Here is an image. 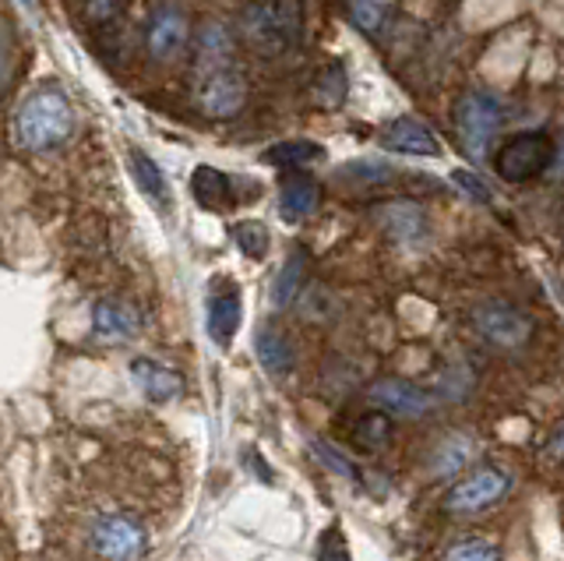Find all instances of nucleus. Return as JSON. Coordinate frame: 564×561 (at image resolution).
I'll use <instances>...</instances> for the list:
<instances>
[{
    "label": "nucleus",
    "mask_w": 564,
    "mask_h": 561,
    "mask_svg": "<svg viewBox=\"0 0 564 561\" xmlns=\"http://www.w3.org/2000/svg\"><path fill=\"white\" fill-rule=\"evenodd\" d=\"M70 131H75V110L57 85H43V89L29 93L22 107L14 110V138L29 152L57 149L67 142Z\"/></svg>",
    "instance_id": "1"
},
{
    "label": "nucleus",
    "mask_w": 564,
    "mask_h": 561,
    "mask_svg": "<svg viewBox=\"0 0 564 561\" xmlns=\"http://www.w3.org/2000/svg\"><path fill=\"white\" fill-rule=\"evenodd\" d=\"M240 29L261 57H279L300 43L304 8L300 0H251L240 14Z\"/></svg>",
    "instance_id": "2"
},
{
    "label": "nucleus",
    "mask_w": 564,
    "mask_h": 561,
    "mask_svg": "<svg viewBox=\"0 0 564 561\" xmlns=\"http://www.w3.org/2000/svg\"><path fill=\"white\" fill-rule=\"evenodd\" d=\"M505 128V103L501 96H494L487 89H473L458 99L455 107V131L458 142H463L466 155L473 163H484L490 155L494 138Z\"/></svg>",
    "instance_id": "3"
},
{
    "label": "nucleus",
    "mask_w": 564,
    "mask_h": 561,
    "mask_svg": "<svg viewBox=\"0 0 564 561\" xmlns=\"http://www.w3.org/2000/svg\"><path fill=\"white\" fill-rule=\"evenodd\" d=\"M554 160H557V145L551 142V134L522 131L516 138H508V142L498 149V155H494V170H498V177L508 184H525V181L540 177V173L554 170Z\"/></svg>",
    "instance_id": "4"
},
{
    "label": "nucleus",
    "mask_w": 564,
    "mask_h": 561,
    "mask_svg": "<svg viewBox=\"0 0 564 561\" xmlns=\"http://www.w3.org/2000/svg\"><path fill=\"white\" fill-rule=\"evenodd\" d=\"M194 99L205 117L229 120L243 110L247 103V82L234 64L219 67H198V85H194Z\"/></svg>",
    "instance_id": "5"
},
{
    "label": "nucleus",
    "mask_w": 564,
    "mask_h": 561,
    "mask_svg": "<svg viewBox=\"0 0 564 561\" xmlns=\"http://www.w3.org/2000/svg\"><path fill=\"white\" fill-rule=\"evenodd\" d=\"M508 490H511V477L505 470L480 466L466 473L458 484H452V490L445 495V508L455 516H476V513H484V508L498 505Z\"/></svg>",
    "instance_id": "6"
},
{
    "label": "nucleus",
    "mask_w": 564,
    "mask_h": 561,
    "mask_svg": "<svg viewBox=\"0 0 564 561\" xmlns=\"http://www.w3.org/2000/svg\"><path fill=\"white\" fill-rule=\"evenodd\" d=\"M473 328L480 332V339H487L498 349H519L529 336H533V322L529 314L508 301H484L473 311Z\"/></svg>",
    "instance_id": "7"
},
{
    "label": "nucleus",
    "mask_w": 564,
    "mask_h": 561,
    "mask_svg": "<svg viewBox=\"0 0 564 561\" xmlns=\"http://www.w3.org/2000/svg\"><path fill=\"white\" fill-rule=\"evenodd\" d=\"M88 543L93 551L106 561H134L141 551H145V526L131 516H99L93 522V533H88Z\"/></svg>",
    "instance_id": "8"
},
{
    "label": "nucleus",
    "mask_w": 564,
    "mask_h": 561,
    "mask_svg": "<svg viewBox=\"0 0 564 561\" xmlns=\"http://www.w3.org/2000/svg\"><path fill=\"white\" fill-rule=\"evenodd\" d=\"M367 399L375 402V410L384 417H423L431 410V392L420 389V385L405 381V378H378L375 385L367 389Z\"/></svg>",
    "instance_id": "9"
},
{
    "label": "nucleus",
    "mask_w": 564,
    "mask_h": 561,
    "mask_svg": "<svg viewBox=\"0 0 564 561\" xmlns=\"http://www.w3.org/2000/svg\"><path fill=\"white\" fill-rule=\"evenodd\" d=\"M187 40H191V22H187V14L181 8L163 4V8L152 11L149 29H145V46H149V54L155 61L176 57L187 46Z\"/></svg>",
    "instance_id": "10"
},
{
    "label": "nucleus",
    "mask_w": 564,
    "mask_h": 561,
    "mask_svg": "<svg viewBox=\"0 0 564 561\" xmlns=\"http://www.w3.org/2000/svg\"><path fill=\"white\" fill-rule=\"evenodd\" d=\"M381 145L388 152H399V155H437L441 152L434 131L416 117L392 120V125L381 131Z\"/></svg>",
    "instance_id": "11"
},
{
    "label": "nucleus",
    "mask_w": 564,
    "mask_h": 561,
    "mask_svg": "<svg viewBox=\"0 0 564 561\" xmlns=\"http://www.w3.org/2000/svg\"><path fill=\"white\" fill-rule=\"evenodd\" d=\"M322 205V184L307 173H293L279 184V216L286 223H304Z\"/></svg>",
    "instance_id": "12"
},
{
    "label": "nucleus",
    "mask_w": 564,
    "mask_h": 561,
    "mask_svg": "<svg viewBox=\"0 0 564 561\" xmlns=\"http://www.w3.org/2000/svg\"><path fill=\"white\" fill-rule=\"evenodd\" d=\"M240 293L237 287L229 283H216V290H212L208 296V336L216 339L219 346H229V339L237 336V328H240Z\"/></svg>",
    "instance_id": "13"
},
{
    "label": "nucleus",
    "mask_w": 564,
    "mask_h": 561,
    "mask_svg": "<svg viewBox=\"0 0 564 561\" xmlns=\"http://www.w3.org/2000/svg\"><path fill=\"white\" fill-rule=\"evenodd\" d=\"M131 375L138 381V389L145 392V399H152V402H170V399L184 396V378L176 375L173 367L159 364L152 357H138L131 364Z\"/></svg>",
    "instance_id": "14"
},
{
    "label": "nucleus",
    "mask_w": 564,
    "mask_h": 561,
    "mask_svg": "<svg viewBox=\"0 0 564 561\" xmlns=\"http://www.w3.org/2000/svg\"><path fill=\"white\" fill-rule=\"evenodd\" d=\"M93 328L99 339H134L141 332V314L123 301H99L93 308Z\"/></svg>",
    "instance_id": "15"
},
{
    "label": "nucleus",
    "mask_w": 564,
    "mask_h": 561,
    "mask_svg": "<svg viewBox=\"0 0 564 561\" xmlns=\"http://www.w3.org/2000/svg\"><path fill=\"white\" fill-rule=\"evenodd\" d=\"M191 195L202 208H208V213H226V208L237 202L234 198V181H229L226 173L216 170V166H194Z\"/></svg>",
    "instance_id": "16"
},
{
    "label": "nucleus",
    "mask_w": 564,
    "mask_h": 561,
    "mask_svg": "<svg viewBox=\"0 0 564 561\" xmlns=\"http://www.w3.org/2000/svg\"><path fill=\"white\" fill-rule=\"evenodd\" d=\"M254 354H258V360H261L264 371L275 375V378H282V375H290V371H293V346H290V339L282 336L279 328L261 325V328L254 332Z\"/></svg>",
    "instance_id": "17"
},
{
    "label": "nucleus",
    "mask_w": 564,
    "mask_h": 561,
    "mask_svg": "<svg viewBox=\"0 0 564 561\" xmlns=\"http://www.w3.org/2000/svg\"><path fill=\"white\" fill-rule=\"evenodd\" d=\"M131 177H134L138 191H141V195H145L149 202H155V205H170V202H173V198H170V181H166V173H163V166H159L149 152H141V149L131 152Z\"/></svg>",
    "instance_id": "18"
},
{
    "label": "nucleus",
    "mask_w": 564,
    "mask_h": 561,
    "mask_svg": "<svg viewBox=\"0 0 564 561\" xmlns=\"http://www.w3.org/2000/svg\"><path fill=\"white\" fill-rule=\"evenodd\" d=\"M378 216L384 223V230L392 234L395 240H402V244H413V240H420L423 234H427V216H423L420 208L410 205V202L384 205Z\"/></svg>",
    "instance_id": "19"
},
{
    "label": "nucleus",
    "mask_w": 564,
    "mask_h": 561,
    "mask_svg": "<svg viewBox=\"0 0 564 561\" xmlns=\"http://www.w3.org/2000/svg\"><path fill=\"white\" fill-rule=\"evenodd\" d=\"M304 279H307V255L304 248H293L272 283V308H290L300 296V290H304Z\"/></svg>",
    "instance_id": "20"
},
{
    "label": "nucleus",
    "mask_w": 564,
    "mask_h": 561,
    "mask_svg": "<svg viewBox=\"0 0 564 561\" xmlns=\"http://www.w3.org/2000/svg\"><path fill=\"white\" fill-rule=\"evenodd\" d=\"M476 455V442L469 434H448L445 442L434 449V460H431V470L434 477H455L458 470H466Z\"/></svg>",
    "instance_id": "21"
},
{
    "label": "nucleus",
    "mask_w": 564,
    "mask_h": 561,
    "mask_svg": "<svg viewBox=\"0 0 564 561\" xmlns=\"http://www.w3.org/2000/svg\"><path fill=\"white\" fill-rule=\"evenodd\" d=\"M325 160V149L317 142H307V138H293V142H279L264 152V163L279 166V170H304Z\"/></svg>",
    "instance_id": "22"
},
{
    "label": "nucleus",
    "mask_w": 564,
    "mask_h": 561,
    "mask_svg": "<svg viewBox=\"0 0 564 561\" xmlns=\"http://www.w3.org/2000/svg\"><path fill=\"white\" fill-rule=\"evenodd\" d=\"M346 93H349V78L343 64H325L311 85V96L322 110H339L346 103Z\"/></svg>",
    "instance_id": "23"
},
{
    "label": "nucleus",
    "mask_w": 564,
    "mask_h": 561,
    "mask_svg": "<svg viewBox=\"0 0 564 561\" xmlns=\"http://www.w3.org/2000/svg\"><path fill=\"white\" fill-rule=\"evenodd\" d=\"M229 50H234V40H229V29L219 22H208L198 32V67H219L229 64Z\"/></svg>",
    "instance_id": "24"
},
{
    "label": "nucleus",
    "mask_w": 564,
    "mask_h": 561,
    "mask_svg": "<svg viewBox=\"0 0 564 561\" xmlns=\"http://www.w3.org/2000/svg\"><path fill=\"white\" fill-rule=\"evenodd\" d=\"M311 452H314V460L322 463L328 473H335V477H343V481H349V484H357V481H360L357 466H352L339 449H332L328 442H322V438H311Z\"/></svg>",
    "instance_id": "25"
},
{
    "label": "nucleus",
    "mask_w": 564,
    "mask_h": 561,
    "mask_svg": "<svg viewBox=\"0 0 564 561\" xmlns=\"http://www.w3.org/2000/svg\"><path fill=\"white\" fill-rule=\"evenodd\" d=\"M234 240H237V248L247 258H254V261H261L264 255H269V244H272L269 230H264V223H254V219L251 223H237Z\"/></svg>",
    "instance_id": "26"
},
{
    "label": "nucleus",
    "mask_w": 564,
    "mask_h": 561,
    "mask_svg": "<svg viewBox=\"0 0 564 561\" xmlns=\"http://www.w3.org/2000/svg\"><path fill=\"white\" fill-rule=\"evenodd\" d=\"M346 14L360 32H378L384 22V8L378 0H346Z\"/></svg>",
    "instance_id": "27"
},
{
    "label": "nucleus",
    "mask_w": 564,
    "mask_h": 561,
    "mask_svg": "<svg viewBox=\"0 0 564 561\" xmlns=\"http://www.w3.org/2000/svg\"><path fill=\"white\" fill-rule=\"evenodd\" d=\"M445 561H501V554L487 540H458L445 551Z\"/></svg>",
    "instance_id": "28"
},
{
    "label": "nucleus",
    "mask_w": 564,
    "mask_h": 561,
    "mask_svg": "<svg viewBox=\"0 0 564 561\" xmlns=\"http://www.w3.org/2000/svg\"><path fill=\"white\" fill-rule=\"evenodd\" d=\"M120 8H123V0H82L85 22H88V25H96V29L113 25V22H117V14H120Z\"/></svg>",
    "instance_id": "29"
},
{
    "label": "nucleus",
    "mask_w": 564,
    "mask_h": 561,
    "mask_svg": "<svg viewBox=\"0 0 564 561\" xmlns=\"http://www.w3.org/2000/svg\"><path fill=\"white\" fill-rule=\"evenodd\" d=\"M317 561H352L349 558V543H346V533L339 526H328L317 540Z\"/></svg>",
    "instance_id": "30"
},
{
    "label": "nucleus",
    "mask_w": 564,
    "mask_h": 561,
    "mask_svg": "<svg viewBox=\"0 0 564 561\" xmlns=\"http://www.w3.org/2000/svg\"><path fill=\"white\" fill-rule=\"evenodd\" d=\"M452 181H455L458 187H463L473 202H484V205L490 202V187H487L480 177H476V173H469V170H455V173H452Z\"/></svg>",
    "instance_id": "31"
},
{
    "label": "nucleus",
    "mask_w": 564,
    "mask_h": 561,
    "mask_svg": "<svg viewBox=\"0 0 564 561\" xmlns=\"http://www.w3.org/2000/svg\"><path fill=\"white\" fill-rule=\"evenodd\" d=\"M384 438H388V417L384 413L360 420V442L364 445H384Z\"/></svg>",
    "instance_id": "32"
},
{
    "label": "nucleus",
    "mask_w": 564,
    "mask_h": 561,
    "mask_svg": "<svg viewBox=\"0 0 564 561\" xmlns=\"http://www.w3.org/2000/svg\"><path fill=\"white\" fill-rule=\"evenodd\" d=\"M551 455L557 463H564V424L557 428V434H554V442H551Z\"/></svg>",
    "instance_id": "33"
},
{
    "label": "nucleus",
    "mask_w": 564,
    "mask_h": 561,
    "mask_svg": "<svg viewBox=\"0 0 564 561\" xmlns=\"http://www.w3.org/2000/svg\"><path fill=\"white\" fill-rule=\"evenodd\" d=\"M14 4L22 8L25 14H32V19H35V14H40V0H14Z\"/></svg>",
    "instance_id": "34"
},
{
    "label": "nucleus",
    "mask_w": 564,
    "mask_h": 561,
    "mask_svg": "<svg viewBox=\"0 0 564 561\" xmlns=\"http://www.w3.org/2000/svg\"><path fill=\"white\" fill-rule=\"evenodd\" d=\"M554 173L564 177V134H561V145H557V160H554Z\"/></svg>",
    "instance_id": "35"
}]
</instances>
